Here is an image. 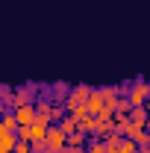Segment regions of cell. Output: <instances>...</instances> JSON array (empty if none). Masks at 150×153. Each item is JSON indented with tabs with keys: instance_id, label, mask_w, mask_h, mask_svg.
<instances>
[{
	"instance_id": "obj_2",
	"label": "cell",
	"mask_w": 150,
	"mask_h": 153,
	"mask_svg": "<svg viewBox=\"0 0 150 153\" xmlns=\"http://www.w3.org/2000/svg\"><path fill=\"white\" fill-rule=\"evenodd\" d=\"M91 91H94V88H88V85H76V88H71L68 97H65L68 112H74V109H79V106H85V103H88V97H91Z\"/></svg>"
},
{
	"instance_id": "obj_14",
	"label": "cell",
	"mask_w": 150,
	"mask_h": 153,
	"mask_svg": "<svg viewBox=\"0 0 150 153\" xmlns=\"http://www.w3.org/2000/svg\"><path fill=\"white\" fill-rule=\"evenodd\" d=\"M147 133H150V121H147Z\"/></svg>"
},
{
	"instance_id": "obj_6",
	"label": "cell",
	"mask_w": 150,
	"mask_h": 153,
	"mask_svg": "<svg viewBox=\"0 0 150 153\" xmlns=\"http://www.w3.org/2000/svg\"><path fill=\"white\" fill-rule=\"evenodd\" d=\"M21 135L15 130H0V153H15Z\"/></svg>"
},
{
	"instance_id": "obj_13",
	"label": "cell",
	"mask_w": 150,
	"mask_h": 153,
	"mask_svg": "<svg viewBox=\"0 0 150 153\" xmlns=\"http://www.w3.org/2000/svg\"><path fill=\"white\" fill-rule=\"evenodd\" d=\"M59 127H62V130H65V133H68V135H74L76 130H79V124H76V121H74V115H65V118L59 121Z\"/></svg>"
},
{
	"instance_id": "obj_3",
	"label": "cell",
	"mask_w": 150,
	"mask_h": 153,
	"mask_svg": "<svg viewBox=\"0 0 150 153\" xmlns=\"http://www.w3.org/2000/svg\"><path fill=\"white\" fill-rule=\"evenodd\" d=\"M44 141H47V147H50L53 153H65L68 150V133H65L62 127H50Z\"/></svg>"
},
{
	"instance_id": "obj_8",
	"label": "cell",
	"mask_w": 150,
	"mask_h": 153,
	"mask_svg": "<svg viewBox=\"0 0 150 153\" xmlns=\"http://www.w3.org/2000/svg\"><path fill=\"white\" fill-rule=\"evenodd\" d=\"M85 109H88L91 115H100L103 109H106V103H103V97H100V88H94V91H91L88 103H85Z\"/></svg>"
},
{
	"instance_id": "obj_11",
	"label": "cell",
	"mask_w": 150,
	"mask_h": 153,
	"mask_svg": "<svg viewBox=\"0 0 150 153\" xmlns=\"http://www.w3.org/2000/svg\"><path fill=\"white\" fill-rule=\"evenodd\" d=\"M88 153H109V144H106V138H100V135H91V138H88Z\"/></svg>"
},
{
	"instance_id": "obj_10",
	"label": "cell",
	"mask_w": 150,
	"mask_h": 153,
	"mask_svg": "<svg viewBox=\"0 0 150 153\" xmlns=\"http://www.w3.org/2000/svg\"><path fill=\"white\" fill-rule=\"evenodd\" d=\"M130 121H132V124H138V127H144V130H147V121H150V115H147V109H144V106H135V109L130 112Z\"/></svg>"
},
{
	"instance_id": "obj_4",
	"label": "cell",
	"mask_w": 150,
	"mask_h": 153,
	"mask_svg": "<svg viewBox=\"0 0 150 153\" xmlns=\"http://www.w3.org/2000/svg\"><path fill=\"white\" fill-rule=\"evenodd\" d=\"M47 130L50 127H44V124H30V127H18V135L27 138V141H33V144H38V141L47 138Z\"/></svg>"
},
{
	"instance_id": "obj_1",
	"label": "cell",
	"mask_w": 150,
	"mask_h": 153,
	"mask_svg": "<svg viewBox=\"0 0 150 153\" xmlns=\"http://www.w3.org/2000/svg\"><path fill=\"white\" fill-rule=\"evenodd\" d=\"M106 144H109V153H138V144L132 141V138H127V135H106Z\"/></svg>"
},
{
	"instance_id": "obj_5",
	"label": "cell",
	"mask_w": 150,
	"mask_h": 153,
	"mask_svg": "<svg viewBox=\"0 0 150 153\" xmlns=\"http://www.w3.org/2000/svg\"><path fill=\"white\" fill-rule=\"evenodd\" d=\"M127 100H130L132 106H144V103L150 100V85L147 82H135V85L130 88V94H127Z\"/></svg>"
},
{
	"instance_id": "obj_7",
	"label": "cell",
	"mask_w": 150,
	"mask_h": 153,
	"mask_svg": "<svg viewBox=\"0 0 150 153\" xmlns=\"http://www.w3.org/2000/svg\"><path fill=\"white\" fill-rule=\"evenodd\" d=\"M100 97H103V103H106V109H109V112H118V103H121L118 88H100Z\"/></svg>"
},
{
	"instance_id": "obj_15",
	"label": "cell",
	"mask_w": 150,
	"mask_h": 153,
	"mask_svg": "<svg viewBox=\"0 0 150 153\" xmlns=\"http://www.w3.org/2000/svg\"><path fill=\"white\" fill-rule=\"evenodd\" d=\"M141 153H150V150H141Z\"/></svg>"
},
{
	"instance_id": "obj_12",
	"label": "cell",
	"mask_w": 150,
	"mask_h": 153,
	"mask_svg": "<svg viewBox=\"0 0 150 153\" xmlns=\"http://www.w3.org/2000/svg\"><path fill=\"white\" fill-rule=\"evenodd\" d=\"M85 135H88V133H82V130H76L74 135H68V147H74L76 153H82V150H79V147H82V144H85V141H88V138H85Z\"/></svg>"
},
{
	"instance_id": "obj_9",
	"label": "cell",
	"mask_w": 150,
	"mask_h": 153,
	"mask_svg": "<svg viewBox=\"0 0 150 153\" xmlns=\"http://www.w3.org/2000/svg\"><path fill=\"white\" fill-rule=\"evenodd\" d=\"M27 103H33V88H18L12 94V103L9 106H27Z\"/></svg>"
}]
</instances>
